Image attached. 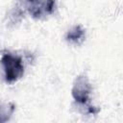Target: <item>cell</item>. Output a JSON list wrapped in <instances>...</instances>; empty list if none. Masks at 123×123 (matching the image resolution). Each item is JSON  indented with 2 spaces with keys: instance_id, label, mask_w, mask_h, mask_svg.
Returning <instances> with one entry per match:
<instances>
[{
  "instance_id": "cell-1",
  "label": "cell",
  "mask_w": 123,
  "mask_h": 123,
  "mask_svg": "<svg viewBox=\"0 0 123 123\" xmlns=\"http://www.w3.org/2000/svg\"><path fill=\"white\" fill-rule=\"evenodd\" d=\"M92 92V87L86 75H79L73 84L71 94L74 101L81 107L86 108V112L88 114H97L100 111L99 108L89 105L90 94Z\"/></svg>"
},
{
  "instance_id": "cell-5",
  "label": "cell",
  "mask_w": 123,
  "mask_h": 123,
  "mask_svg": "<svg viewBox=\"0 0 123 123\" xmlns=\"http://www.w3.org/2000/svg\"><path fill=\"white\" fill-rule=\"evenodd\" d=\"M14 105L12 103L0 102V123L8 121L14 111Z\"/></svg>"
},
{
  "instance_id": "cell-2",
  "label": "cell",
  "mask_w": 123,
  "mask_h": 123,
  "mask_svg": "<svg viewBox=\"0 0 123 123\" xmlns=\"http://www.w3.org/2000/svg\"><path fill=\"white\" fill-rule=\"evenodd\" d=\"M1 64L4 69L5 81L8 84L17 82L24 74V64L19 56L6 53L1 58Z\"/></svg>"
},
{
  "instance_id": "cell-4",
  "label": "cell",
  "mask_w": 123,
  "mask_h": 123,
  "mask_svg": "<svg viewBox=\"0 0 123 123\" xmlns=\"http://www.w3.org/2000/svg\"><path fill=\"white\" fill-rule=\"evenodd\" d=\"M86 38V30L81 25H76L65 35V40L71 44L80 45Z\"/></svg>"
},
{
  "instance_id": "cell-3",
  "label": "cell",
  "mask_w": 123,
  "mask_h": 123,
  "mask_svg": "<svg viewBox=\"0 0 123 123\" xmlns=\"http://www.w3.org/2000/svg\"><path fill=\"white\" fill-rule=\"evenodd\" d=\"M35 19H43L54 13L56 0H17Z\"/></svg>"
}]
</instances>
